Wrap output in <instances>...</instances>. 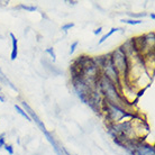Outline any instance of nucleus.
<instances>
[{
  "label": "nucleus",
  "mask_w": 155,
  "mask_h": 155,
  "mask_svg": "<svg viewBox=\"0 0 155 155\" xmlns=\"http://www.w3.org/2000/svg\"><path fill=\"white\" fill-rule=\"evenodd\" d=\"M120 21L128 24V25H140V24H142V20L140 19H121Z\"/></svg>",
  "instance_id": "7"
},
{
  "label": "nucleus",
  "mask_w": 155,
  "mask_h": 155,
  "mask_svg": "<svg viewBox=\"0 0 155 155\" xmlns=\"http://www.w3.org/2000/svg\"><path fill=\"white\" fill-rule=\"evenodd\" d=\"M119 31V29H118V28H111V29H110V31H109L108 33L106 34V35H104V36H102V37H101L100 41L98 42V44H102V43L105 42L106 39L108 38V37H110V36L113 35L114 33H115V31Z\"/></svg>",
  "instance_id": "6"
},
{
  "label": "nucleus",
  "mask_w": 155,
  "mask_h": 155,
  "mask_svg": "<svg viewBox=\"0 0 155 155\" xmlns=\"http://www.w3.org/2000/svg\"><path fill=\"white\" fill-rule=\"evenodd\" d=\"M45 52H46L47 54L51 55V58H52V60H53V62L56 61V55H55V52H54V50H53V47H48V48H46Z\"/></svg>",
  "instance_id": "9"
},
{
  "label": "nucleus",
  "mask_w": 155,
  "mask_h": 155,
  "mask_svg": "<svg viewBox=\"0 0 155 155\" xmlns=\"http://www.w3.org/2000/svg\"><path fill=\"white\" fill-rule=\"evenodd\" d=\"M10 37H12V54H10V58L12 61L17 58V55H18V45H17V38L15 37V35L10 33Z\"/></svg>",
  "instance_id": "4"
},
{
  "label": "nucleus",
  "mask_w": 155,
  "mask_h": 155,
  "mask_svg": "<svg viewBox=\"0 0 155 155\" xmlns=\"http://www.w3.org/2000/svg\"><path fill=\"white\" fill-rule=\"evenodd\" d=\"M101 31H102V27H99L93 31V34H94V35H99V34H101Z\"/></svg>",
  "instance_id": "15"
},
{
  "label": "nucleus",
  "mask_w": 155,
  "mask_h": 155,
  "mask_svg": "<svg viewBox=\"0 0 155 155\" xmlns=\"http://www.w3.org/2000/svg\"><path fill=\"white\" fill-rule=\"evenodd\" d=\"M5 150H6V151H7L10 155L14 154V148H12V145H7V144H5Z\"/></svg>",
  "instance_id": "12"
},
{
  "label": "nucleus",
  "mask_w": 155,
  "mask_h": 155,
  "mask_svg": "<svg viewBox=\"0 0 155 155\" xmlns=\"http://www.w3.org/2000/svg\"><path fill=\"white\" fill-rule=\"evenodd\" d=\"M150 16H151V18H152V19H155V15H154V14H153V12H152V14H151V15H150Z\"/></svg>",
  "instance_id": "18"
},
{
  "label": "nucleus",
  "mask_w": 155,
  "mask_h": 155,
  "mask_svg": "<svg viewBox=\"0 0 155 155\" xmlns=\"http://www.w3.org/2000/svg\"><path fill=\"white\" fill-rule=\"evenodd\" d=\"M18 8L25 9V10H27V12H36V10H37V7H36V6H28V5H19Z\"/></svg>",
  "instance_id": "8"
},
{
  "label": "nucleus",
  "mask_w": 155,
  "mask_h": 155,
  "mask_svg": "<svg viewBox=\"0 0 155 155\" xmlns=\"http://www.w3.org/2000/svg\"><path fill=\"white\" fill-rule=\"evenodd\" d=\"M69 2H70V4H72V5H75L78 1H69Z\"/></svg>",
  "instance_id": "19"
},
{
  "label": "nucleus",
  "mask_w": 155,
  "mask_h": 155,
  "mask_svg": "<svg viewBox=\"0 0 155 155\" xmlns=\"http://www.w3.org/2000/svg\"><path fill=\"white\" fill-rule=\"evenodd\" d=\"M0 101H1V102H5V97L1 93H0Z\"/></svg>",
  "instance_id": "16"
},
{
  "label": "nucleus",
  "mask_w": 155,
  "mask_h": 155,
  "mask_svg": "<svg viewBox=\"0 0 155 155\" xmlns=\"http://www.w3.org/2000/svg\"><path fill=\"white\" fill-rule=\"evenodd\" d=\"M130 154L133 155H155V150L152 145L145 143H140L137 144V146L135 147L134 151L130 152Z\"/></svg>",
  "instance_id": "3"
},
{
  "label": "nucleus",
  "mask_w": 155,
  "mask_h": 155,
  "mask_svg": "<svg viewBox=\"0 0 155 155\" xmlns=\"http://www.w3.org/2000/svg\"><path fill=\"white\" fill-rule=\"evenodd\" d=\"M78 45H79V42H78V41H75V42L72 43V45H71V47H70V54H73Z\"/></svg>",
  "instance_id": "11"
},
{
  "label": "nucleus",
  "mask_w": 155,
  "mask_h": 155,
  "mask_svg": "<svg viewBox=\"0 0 155 155\" xmlns=\"http://www.w3.org/2000/svg\"><path fill=\"white\" fill-rule=\"evenodd\" d=\"M110 61L114 68L117 70V72L119 73L120 78L121 77H127L128 71H129V58H127V55L125 54L124 50L121 47H118L117 50L113 51L110 54Z\"/></svg>",
  "instance_id": "1"
},
{
  "label": "nucleus",
  "mask_w": 155,
  "mask_h": 155,
  "mask_svg": "<svg viewBox=\"0 0 155 155\" xmlns=\"http://www.w3.org/2000/svg\"><path fill=\"white\" fill-rule=\"evenodd\" d=\"M5 146V134H1L0 135V148Z\"/></svg>",
  "instance_id": "14"
},
{
  "label": "nucleus",
  "mask_w": 155,
  "mask_h": 155,
  "mask_svg": "<svg viewBox=\"0 0 155 155\" xmlns=\"http://www.w3.org/2000/svg\"><path fill=\"white\" fill-rule=\"evenodd\" d=\"M128 15L133 17V18H135V17H145L146 14L145 12H142V14H132V12H128Z\"/></svg>",
  "instance_id": "13"
},
{
  "label": "nucleus",
  "mask_w": 155,
  "mask_h": 155,
  "mask_svg": "<svg viewBox=\"0 0 155 155\" xmlns=\"http://www.w3.org/2000/svg\"><path fill=\"white\" fill-rule=\"evenodd\" d=\"M15 109H16V110H17V113L19 114L20 116H23L24 118H26V119H27L28 121H31V117L28 116L27 114H26V111H25V110H24V109L21 108V107H20V106H18V105H15Z\"/></svg>",
  "instance_id": "5"
},
{
  "label": "nucleus",
  "mask_w": 155,
  "mask_h": 155,
  "mask_svg": "<svg viewBox=\"0 0 155 155\" xmlns=\"http://www.w3.org/2000/svg\"><path fill=\"white\" fill-rule=\"evenodd\" d=\"M101 109L105 110L106 119L108 120L109 124H118V123H121L127 117H130V118L134 117L133 114L125 111L124 109L119 107V106L111 105V104H108V102H105L101 107Z\"/></svg>",
  "instance_id": "2"
},
{
  "label": "nucleus",
  "mask_w": 155,
  "mask_h": 155,
  "mask_svg": "<svg viewBox=\"0 0 155 155\" xmlns=\"http://www.w3.org/2000/svg\"><path fill=\"white\" fill-rule=\"evenodd\" d=\"M74 26V24L73 23H68V24H65V25H63L62 26V31H68L70 28H72Z\"/></svg>",
  "instance_id": "10"
},
{
  "label": "nucleus",
  "mask_w": 155,
  "mask_h": 155,
  "mask_svg": "<svg viewBox=\"0 0 155 155\" xmlns=\"http://www.w3.org/2000/svg\"><path fill=\"white\" fill-rule=\"evenodd\" d=\"M62 151H63V152H64V153H65V155H71V154H70V153H69V152L66 151V150H64V148H62Z\"/></svg>",
  "instance_id": "17"
}]
</instances>
